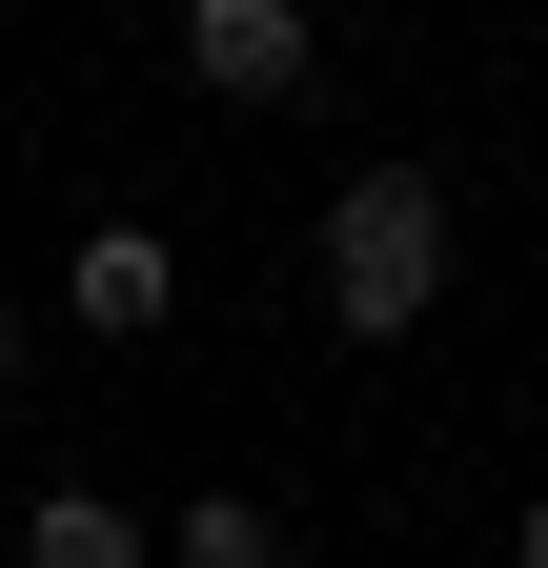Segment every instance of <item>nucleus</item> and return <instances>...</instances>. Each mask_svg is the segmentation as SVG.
Returning <instances> with one entry per match:
<instances>
[{"mask_svg":"<svg viewBox=\"0 0 548 568\" xmlns=\"http://www.w3.org/2000/svg\"><path fill=\"white\" fill-rule=\"evenodd\" d=\"M427 305H447V183L427 163H366L346 203H325V325H346V345H406Z\"/></svg>","mask_w":548,"mask_h":568,"instance_id":"f257e3e1","label":"nucleus"},{"mask_svg":"<svg viewBox=\"0 0 548 568\" xmlns=\"http://www.w3.org/2000/svg\"><path fill=\"white\" fill-rule=\"evenodd\" d=\"M183 82L264 122V102H305V82H325V21H305V0H183Z\"/></svg>","mask_w":548,"mask_h":568,"instance_id":"f03ea898","label":"nucleus"},{"mask_svg":"<svg viewBox=\"0 0 548 568\" xmlns=\"http://www.w3.org/2000/svg\"><path fill=\"white\" fill-rule=\"evenodd\" d=\"M61 305H82L102 345H143V325L183 305V244H163V224H82V244H61Z\"/></svg>","mask_w":548,"mask_h":568,"instance_id":"7ed1b4c3","label":"nucleus"},{"mask_svg":"<svg viewBox=\"0 0 548 568\" xmlns=\"http://www.w3.org/2000/svg\"><path fill=\"white\" fill-rule=\"evenodd\" d=\"M21 568H163V548L122 528L102 487H41V508H21Z\"/></svg>","mask_w":548,"mask_h":568,"instance_id":"20e7f679","label":"nucleus"},{"mask_svg":"<svg viewBox=\"0 0 548 568\" xmlns=\"http://www.w3.org/2000/svg\"><path fill=\"white\" fill-rule=\"evenodd\" d=\"M163 568H285V508H264V487H203L163 528Z\"/></svg>","mask_w":548,"mask_h":568,"instance_id":"39448f33","label":"nucleus"},{"mask_svg":"<svg viewBox=\"0 0 548 568\" xmlns=\"http://www.w3.org/2000/svg\"><path fill=\"white\" fill-rule=\"evenodd\" d=\"M508 568H548V487H528V528H508Z\"/></svg>","mask_w":548,"mask_h":568,"instance_id":"423d86ee","label":"nucleus"},{"mask_svg":"<svg viewBox=\"0 0 548 568\" xmlns=\"http://www.w3.org/2000/svg\"><path fill=\"white\" fill-rule=\"evenodd\" d=\"M0 406H21V305H0Z\"/></svg>","mask_w":548,"mask_h":568,"instance_id":"0eeeda50","label":"nucleus"}]
</instances>
